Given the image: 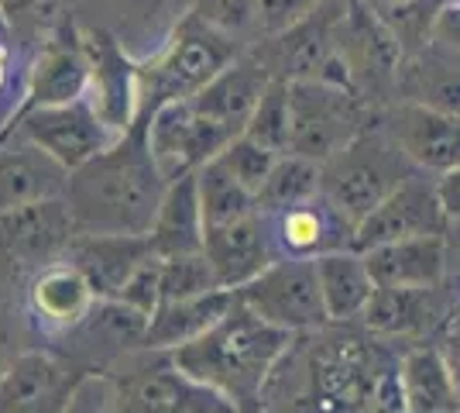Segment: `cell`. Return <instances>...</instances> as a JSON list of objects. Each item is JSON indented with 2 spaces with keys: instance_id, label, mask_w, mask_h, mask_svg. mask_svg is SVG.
Here are the masks:
<instances>
[{
  "instance_id": "6da1fadb",
  "label": "cell",
  "mask_w": 460,
  "mask_h": 413,
  "mask_svg": "<svg viewBox=\"0 0 460 413\" xmlns=\"http://www.w3.org/2000/svg\"><path fill=\"white\" fill-rule=\"evenodd\" d=\"M169 190L148 145V118H137L111 148L69 173L66 203L83 235H148Z\"/></svg>"
},
{
  "instance_id": "7a4b0ae2",
  "label": "cell",
  "mask_w": 460,
  "mask_h": 413,
  "mask_svg": "<svg viewBox=\"0 0 460 413\" xmlns=\"http://www.w3.org/2000/svg\"><path fill=\"white\" fill-rule=\"evenodd\" d=\"M292 341L296 337L265 324L237 300L220 324L169 355L190 379L224 393L244 413H265L269 382Z\"/></svg>"
},
{
  "instance_id": "3957f363",
  "label": "cell",
  "mask_w": 460,
  "mask_h": 413,
  "mask_svg": "<svg viewBox=\"0 0 460 413\" xmlns=\"http://www.w3.org/2000/svg\"><path fill=\"white\" fill-rule=\"evenodd\" d=\"M326 328L313 331V341L299 355L292 348L286 355L299 373L296 396L288 400L292 413H358L371 403L378 379L388 373L375 365V352L361 335Z\"/></svg>"
},
{
  "instance_id": "277c9868",
  "label": "cell",
  "mask_w": 460,
  "mask_h": 413,
  "mask_svg": "<svg viewBox=\"0 0 460 413\" xmlns=\"http://www.w3.org/2000/svg\"><path fill=\"white\" fill-rule=\"evenodd\" d=\"M241 52H248L241 41L213 31L192 11H182L172 31L162 41V49L152 52V59L141 62V114L137 118L155 114L162 103L192 100Z\"/></svg>"
},
{
  "instance_id": "5b68a950",
  "label": "cell",
  "mask_w": 460,
  "mask_h": 413,
  "mask_svg": "<svg viewBox=\"0 0 460 413\" xmlns=\"http://www.w3.org/2000/svg\"><path fill=\"white\" fill-rule=\"evenodd\" d=\"M420 173L388 131H361L347 148L323 162V197L358 228L388 193Z\"/></svg>"
},
{
  "instance_id": "8992f818",
  "label": "cell",
  "mask_w": 460,
  "mask_h": 413,
  "mask_svg": "<svg viewBox=\"0 0 460 413\" xmlns=\"http://www.w3.org/2000/svg\"><path fill=\"white\" fill-rule=\"evenodd\" d=\"M76 235L66 197L0 214V303L18 310L24 286L41 269L66 258Z\"/></svg>"
},
{
  "instance_id": "52a82bcc",
  "label": "cell",
  "mask_w": 460,
  "mask_h": 413,
  "mask_svg": "<svg viewBox=\"0 0 460 413\" xmlns=\"http://www.w3.org/2000/svg\"><path fill=\"white\" fill-rule=\"evenodd\" d=\"M107 375L117 382L120 413H244L224 393L190 379L169 352L141 348Z\"/></svg>"
},
{
  "instance_id": "ba28073f",
  "label": "cell",
  "mask_w": 460,
  "mask_h": 413,
  "mask_svg": "<svg viewBox=\"0 0 460 413\" xmlns=\"http://www.w3.org/2000/svg\"><path fill=\"white\" fill-rule=\"evenodd\" d=\"M241 293V303L286 335H313L330 324L316 279V258H275Z\"/></svg>"
},
{
  "instance_id": "9c48e42d",
  "label": "cell",
  "mask_w": 460,
  "mask_h": 413,
  "mask_svg": "<svg viewBox=\"0 0 460 413\" xmlns=\"http://www.w3.org/2000/svg\"><path fill=\"white\" fill-rule=\"evenodd\" d=\"M292 90V152L313 162H330L365 131L361 103L354 90L330 86L323 79L288 83Z\"/></svg>"
},
{
  "instance_id": "30bf717a",
  "label": "cell",
  "mask_w": 460,
  "mask_h": 413,
  "mask_svg": "<svg viewBox=\"0 0 460 413\" xmlns=\"http://www.w3.org/2000/svg\"><path fill=\"white\" fill-rule=\"evenodd\" d=\"M96 293L90 283L79 275V269L69 258H58L49 269H41L21 293L18 317L24 324L28 345L49 348L69 331H76L93 310Z\"/></svg>"
},
{
  "instance_id": "8fae6325",
  "label": "cell",
  "mask_w": 460,
  "mask_h": 413,
  "mask_svg": "<svg viewBox=\"0 0 460 413\" xmlns=\"http://www.w3.org/2000/svg\"><path fill=\"white\" fill-rule=\"evenodd\" d=\"M354 0H323L309 18L292 24L282 35L258 39L261 45H251L254 56L269 66L275 79L299 83V79H320L326 62L341 52L344 24Z\"/></svg>"
},
{
  "instance_id": "7c38bea8",
  "label": "cell",
  "mask_w": 460,
  "mask_h": 413,
  "mask_svg": "<svg viewBox=\"0 0 460 413\" xmlns=\"http://www.w3.org/2000/svg\"><path fill=\"white\" fill-rule=\"evenodd\" d=\"M237 135L227 131L224 124L203 118L190 100L162 103L155 114H148V145H152V156L162 176L169 183L199 173Z\"/></svg>"
},
{
  "instance_id": "4fadbf2b",
  "label": "cell",
  "mask_w": 460,
  "mask_h": 413,
  "mask_svg": "<svg viewBox=\"0 0 460 413\" xmlns=\"http://www.w3.org/2000/svg\"><path fill=\"white\" fill-rule=\"evenodd\" d=\"M14 131L35 141L41 152L56 158L62 169H79L103 148H111L117 131L93 111V103L83 97L73 103H52V107H31L14 121Z\"/></svg>"
},
{
  "instance_id": "5bb4252c",
  "label": "cell",
  "mask_w": 460,
  "mask_h": 413,
  "mask_svg": "<svg viewBox=\"0 0 460 413\" xmlns=\"http://www.w3.org/2000/svg\"><path fill=\"white\" fill-rule=\"evenodd\" d=\"M148 335V317L131 310L120 300H96L93 310L76 331L49 345L52 352L66 355L69 362H76L83 373H114L124 358L145 348Z\"/></svg>"
},
{
  "instance_id": "9a60e30c",
  "label": "cell",
  "mask_w": 460,
  "mask_h": 413,
  "mask_svg": "<svg viewBox=\"0 0 460 413\" xmlns=\"http://www.w3.org/2000/svg\"><path fill=\"white\" fill-rule=\"evenodd\" d=\"M83 39L90 52L86 100L117 135H124L141 114V62L103 24L83 28Z\"/></svg>"
},
{
  "instance_id": "2e32d148",
  "label": "cell",
  "mask_w": 460,
  "mask_h": 413,
  "mask_svg": "<svg viewBox=\"0 0 460 413\" xmlns=\"http://www.w3.org/2000/svg\"><path fill=\"white\" fill-rule=\"evenodd\" d=\"M90 373L52 348H24L0 379V413H66Z\"/></svg>"
},
{
  "instance_id": "e0dca14e",
  "label": "cell",
  "mask_w": 460,
  "mask_h": 413,
  "mask_svg": "<svg viewBox=\"0 0 460 413\" xmlns=\"http://www.w3.org/2000/svg\"><path fill=\"white\" fill-rule=\"evenodd\" d=\"M90 90V52L76 18L62 21L49 39L28 59V83H24V111L73 103ZM21 111V114H24Z\"/></svg>"
},
{
  "instance_id": "ac0fdd59",
  "label": "cell",
  "mask_w": 460,
  "mask_h": 413,
  "mask_svg": "<svg viewBox=\"0 0 460 413\" xmlns=\"http://www.w3.org/2000/svg\"><path fill=\"white\" fill-rule=\"evenodd\" d=\"M447 224L450 220L437 197V179L429 183L422 173H412L354 228V252H371L405 238L447 235Z\"/></svg>"
},
{
  "instance_id": "d6986e66",
  "label": "cell",
  "mask_w": 460,
  "mask_h": 413,
  "mask_svg": "<svg viewBox=\"0 0 460 413\" xmlns=\"http://www.w3.org/2000/svg\"><path fill=\"white\" fill-rule=\"evenodd\" d=\"M385 131L392 141L402 148V156L420 169V173H450L460 166V118L447 114L437 107H422V103H399Z\"/></svg>"
},
{
  "instance_id": "ffe728a7",
  "label": "cell",
  "mask_w": 460,
  "mask_h": 413,
  "mask_svg": "<svg viewBox=\"0 0 460 413\" xmlns=\"http://www.w3.org/2000/svg\"><path fill=\"white\" fill-rule=\"evenodd\" d=\"M66 186L69 169H62L35 141L18 135L14 128L0 135V214L66 197Z\"/></svg>"
},
{
  "instance_id": "44dd1931",
  "label": "cell",
  "mask_w": 460,
  "mask_h": 413,
  "mask_svg": "<svg viewBox=\"0 0 460 413\" xmlns=\"http://www.w3.org/2000/svg\"><path fill=\"white\" fill-rule=\"evenodd\" d=\"M203 256L210 258L217 283L224 290H244L279 258L275 245H271L269 217L251 214L244 220H234V224L207 228Z\"/></svg>"
},
{
  "instance_id": "7402d4cb",
  "label": "cell",
  "mask_w": 460,
  "mask_h": 413,
  "mask_svg": "<svg viewBox=\"0 0 460 413\" xmlns=\"http://www.w3.org/2000/svg\"><path fill=\"white\" fill-rule=\"evenodd\" d=\"M269 231L279 258H320L326 252L354 248V224L323 193L303 207L271 214Z\"/></svg>"
},
{
  "instance_id": "603a6c76",
  "label": "cell",
  "mask_w": 460,
  "mask_h": 413,
  "mask_svg": "<svg viewBox=\"0 0 460 413\" xmlns=\"http://www.w3.org/2000/svg\"><path fill=\"white\" fill-rule=\"evenodd\" d=\"M66 258L90 283L96 300H117L131 275L155 258L148 235H83L79 231L69 245Z\"/></svg>"
},
{
  "instance_id": "cb8c5ba5",
  "label": "cell",
  "mask_w": 460,
  "mask_h": 413,
  "mask_svg": "<svg viewBox=\"0 0 460 413\" xmlns=\"http://www.w3.org/2000/svg\"><path fill=\"white\" fill-rule=\"evenodd\" d=\"M271 79L275 76L269 73V66L254 56V49H248L230 62L224 73H217L190 103L203 118L217 121L227 131L241 135L248 118L254 114V107H258V100L265 97Z\"/></svg>"
},
{
  "instance_id": "d4e9b609",
  "label": "cell",
  "mask_w": 460,
  "mask_h": 413,
  "mask_svg": "<svg viewBox=\"0 0 460 413\" xmlns=\"http://www.w3.org/2000/svg\"><path fill=\"white\" fill-rule=\"evenodd\" d=\"M447 235H422L392 241L382 248L361 252L378 286H405V290H440L447 275Z\"/></svg>"
},
{
  "instance_id": "484cf974",
  "label": "cell",
  "mask_w": 460,
  "mask_h": 413,
  "mask_svg": "<svg viewBox=\"0 0 460 413\" xmlns=\"http://www.w3.org/2000/svg\"><path fill=\"white\" fill-rule=\"evenodd\" d=\"M395 79L405 103L437 107L460 118V52L429 39L399 66Z\"/></svg>"
},
{
  "instance_id": "4316f807",
  "label": "cell",
  "mask_w": 460,
  "mask_h": 413,
  "mask_svg": "<svg viewBox=\"0 0 460 413\" xmlns=\"http://www.w3.org/2000/svg\"><path fill=\"white\" fill-rule=\"evenodd\" d=\"M203 238H207V220H203V203H199V183H196V173H190L169 183L165 197L158 203L152 231H148V241L158 258H175L203 252Z\"/></svg>"
},
{
  "instance_id": "83f0119b",
  "label": "cell",
  "mask_w": 460,
  "mask_h": 413,
  "mask_svg": "<svg viewBox=\"0 0 460 413\" xmlns=\"http://www.w3.org/2000/svg\"><path fill=\"white\" fill-rule=\"evenodd\" d=\"M237 300H241L237 290H217V293L192 296V300H165L148 320L145 348L172 352V348L190 345L199 335H207L213 324H220L237 307Z\"/></svg>"
},
{
  "instance_id": "f1b7e54d",
  "label": "cell",
  "mask_w": 460,
  "mask_h": 413,
  "mask_svg": "<svg viewBox=\"0 0 460 413\" xmlns=\"http://www.w3.org/2000/svg\"><path fill=\"white\" fill-rule=\"evenodd\" d=\"M316 279H320V293H323L330 324H350V320L365 317L367 303L378 290L365 256L354 248L326 252L316 258Z\"/></svg>"
},
{
  "instance_id": "f546056e",
  "label": "cell",
  "mask_w": 460,
  "mask_h": 413,
  "mask_svg": "<svg viewBox=\"0 0 460 413\" xmlns=\"http://www.w3.org/2000/svg\"><path fill=\"white\" fill-rule=\"evenodd\" d=\"M405 410L409 413H460V390L443 348L420 345L399 362Z\"/></svg>"
},
{
  "instance_id": "4dcf8cb0",
  "label": "cell",
  "mask_w": 460,
  "mask_h": 413,
  "mask_svg": "<svg viewBox=\"0 0 460 413\" xmlns=\"http://www.w3.org/2000/svg\"><path fill=\"white\" fill-rule=\"evenodd\" d=\"M365 328L375 335L405 337L422 335L440 320L437 290H405V286H378L365 310Z\"/></svg>"
},
{
  "instance_id": "1f68e13d",
  "label": "cell",
  "mask_w": 460,
  "mask_h": 413,
  "mask_svg": "<svg viewBox=\"0 0 460 413\" xmlns=\"http://www.w3.org/2000/svg\"><path fill=\"white\" fill-rule=\"evenodd\" d=\"M323 193V166L313 162V158H303L296 152H288L275 162L271 176L265 179V186L258 190V214H282V211H292V207H303L309 200H316Z\"/></svg>"
},
{
  "instance_id": "d6a6232c",
  "label": "cell",
  "mask_w": 460,
  "mask_h": 413,
  "mask_svg": "<svg viewBox=\"0 0 460 413\" xmlns=\"http://www.w3.org/2000/svg\"><path fill=\"white\" fill-rule=\"evenodd\" d=\"M196 183H199V203H203L207 228H220V224H234V220L258 214L254 193L244 190L217 158L196 173Z\"/></svg>"
},
{
  "instance_id": "836d02e7",
  "label": "cell",
  "mask_w": 460,
  "mask_h": 413,
  "mask_svg": "<svg viewBox=\"0 0 460 413\" xmlns=\"http://www.w3.org/2000/svg\"><path fill=\"white\" fill-rule=\"evenodd\" d=\"M241 135L254 138L258 145L271 148L275 156L292 152V90L286 79H271L265 97L258 100L254 114L248 118Z\"/></svg>"
},
{
  "instance_id": "e575fe53",
  "label": "cell",
  "mask_w": 460,
  "mask_h": 413,
  "mask_svg": "<svg viewBox=\"0 0 460 413\" xmlns=\"http://www.w3.org/2000/svg\"><path fill=\"white\" fill-rule=\"evenodd\" d=\"M0 18L7 24L11 39L41 45L62 21L73 18V11H69V0H0Z\"/></svg>"
},
{
  "instance_id": "d590c367",
  "label": "cell",
  "mask_w": 460,
  "mask_h": 413,
  "mask_svg": "<svg viewBox=\"0 0 460 413\" xmlns=\"http://www.w3.org/2000/svg\"><path fill=\"white\" fill-rule=\"evenodd\" d=\"M217 290H224V286L217 283L210 258L203 252L162 258V303L165 300H192V296H207Z\"/></svg>"
},
{
  "instance_id": "8d00e7d4",
  "label": "cell",
  "mask_w": 460,
  "mask_h": 413,
  "mask_svg": "<svg viewBox=\"0 0 460 413\" xmlns=\"http://www.w3.org/2000/svg\"><path fill=\"white\" fill-rule=\"evenodd\" d=\"M186 11H192L203 24H210L213 31L227 35L251 49L248 35H261L258 28V0H192Z\"/></svg>"
},
{
  "instance_id": "74e56055",
  "label": "cell",
  "mask_w": 460,
  "mask_h": 413,
  "mask_svg": "<svg viewBox=\"0 0 460 413\" xmlns=\"http://www.w3.org/2000/svg\"><path fill=\"white\" fill-rule=\"evenodd\" d=\"M279 158L282 156H275L271 148L258 145L254 138L237 135L227 148L217 156V162H220L230 176L244 186V190H251V193L258 197V190L265 186V179L271 176V169H275V162H279Z\"/></svg>"
},
{
  "instance_id": "f35d334b",
  "label": "cell",
  "mask_w": 460,
  "mask_h": 413,
  "mask_svg": "<svg viewBox=\"0 0 460 413\" xmlns=\"http://www.w3.org/2000/svg\"><path fill=\"white\" fill-rule=\"evenodd\" d=\"M117 300L128 303L131 310H137V314H145L148 320H152L155 310L162 307V258L158 256L148 258V262L131 275V283L120 290Z\"/></svg>"
},
{
  "instance_id": "ab89813d",
  "label": "cell",
  "mask_w": 460,
  "mask_h": 413,
  "mask_svg": "<svg viewBox=\"0 0 460 413\" xmlns=\"http://www.w3.org/2000/svg\"><path fill=\"white\" fill-rule=\"evenodd\" d=\"M66 413H120V393H117L114 375H86L76 386Z\"/></svg>"
},
{
  "instance_id": "60d3db41",
  "label": "cell",
  "mask_w": 460,
  "mask_h": 413,
  "mask_svg": "<svg viewBox=\"0 0 460 413\" xmlns=\"http://www.w3.org/2000/svg\"><path fill=\"white\" fill-rule=\"evenodd\" d=\"M323 0H258V28L261 39L282 35L292 24H299L303 18H309Z\"/></svg>"
},
{
  "instance_id": "b9f144b4",
  "label": "cell",
  "mask_w": 460,
  "mask_h": 413,
  "mask_svg": "<svg viewBox=\"0 0 460 413\" xmlns=\"http://www.w3.org/2000/svg\"><path fill=\"white\" fill-rule=\"evenodd\" d=\"M24 348H31V345H28V335H24V324H21L18 310L0 303V379H4V373L11 369V362Z\"/></svg>"
},
{
  "instance_id": "7bdbcfd3",
  "label": "cell",
  "mask_w": 460,
  "mask_h": 413,
  "mask_svg": "<svg viewBox=\"0 0 460 413\" xmlns=\"http://www.w3.org/2000/svg\"><path fill=\"white\" fill-rule=\"evenodd\" d=\"M433 41H440L447 49H454L460 52V0H450V4H443L437 21H433Z\"/></svg>"
},
{
  "instance_id": "ee69618b",
  "label": "cell",
  "mask_w": 460,
  "mask_h": 413,
  "mask_svg": "<svg viewBox=\"0 0 460 413\" xmlns=\"http://www.w3.org/2000/svg\"><path fill=\"white\" fill-rule=\"evenodd\" d=\"M437 197L447 220H460V166H454L450 173L437 176Z\"/></svg>"
},
{
  "instance_id": "f6af8a7d",
  "label": "cell",
  "mask_w": 460,
  "mask_h": 413,
  "mask_svg": "<svg viewBox=\"0 0 460 413\" xmlns=\"http://www.w3.org/2000/svg\"><path fill=\"white\" fill-rule=\"evenodd\" d=\"M371 14H378L382 21H392L395 14H402L405 7H412L416 0H361Z\"/></svg>"
},
{
  "instance_id": "bcb514c9",
  "label": "cell",
  "mask_w": 460,
  "mask_h": 413,
  "mask_svg": "<svg viewBox=\"0 0 460 413\" xmlns=\"http://www.w3.org/2000/svg\"><path fill=\"white\" fill-rule=\"evenodd\" d=\"M7 94H11V45H7V39H0V100Z\"/></svg>"
},
{
  "instance_id": "7dc6e473",
  "label": "cell",
  "mask_w": 460,
  "mask_h": 413,
  "mask_svg": "<svg viewBox=\"0 0 460 413\" xmlns=\"http://www.w3.org/2000/svg\"><path fill=\"white\" fill-rule=\"evenodd\" d=\"M443 355H447V362H450V369H454V379H457V390H460V328L450 337H447V345H443Z\"/></svg>"
},
{
  "instance_id": "c3c4849f",
  "label": "cell",
  "mask_w": 460,
  "mask_h": 413,
  "mask_svg": "<svg viewBox=\"0 0 460 413\" xmlns=\"http://www.w3.org/2000/svg\"><path fill=\"white\" fill-rule=\"evenodd\" d=\"M0 39H11V31H7V24H4V18H0Z\"/></svg>"
},
{
  "instance_id": "681fc988",
  "label": "cell",
  "mask_w": 460,
  "mask_h": 413,
  "mask_svg": "<svg viewBox=\"0 0 460 413\" xmlns=\"http://www.w3.org/2000/svg\"><path fill=\"white\" fill-rule=\"evenodd\" d=\"M182 4H186V7H190V4H192V0H182Z\"/></svg>"
}]
</instances>
